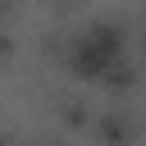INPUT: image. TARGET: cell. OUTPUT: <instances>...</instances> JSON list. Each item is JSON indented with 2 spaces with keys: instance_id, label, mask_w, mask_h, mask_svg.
I'll return each instance as SVG.
<instances>
[{
  "instance_id": "1",
  "label": "cell",
  "mask_w": 146,
  "mask_h": 146,
  "mask_svg": "<svg viewBox=\"0 0 146 146\" xmlns=\"http://www.w3.org/2000/svg\"><path fill=\"white\" fill-rule=\"evenodd\" d=\"M68 64H73V73H78V78H105V82L114 78V82H123V78H128L123 32H119V27H110V23L87 27V32L73 41Z\"/></svg>"
}]
</instances>
